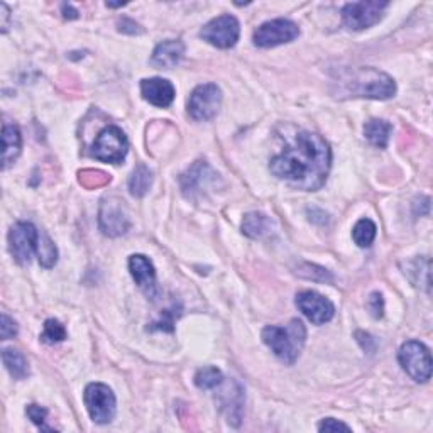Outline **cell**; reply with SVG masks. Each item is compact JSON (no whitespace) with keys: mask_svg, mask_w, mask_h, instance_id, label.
I'll list each match as a JSON object with an SVG mask.
<instances>
[{"mask_svg":"<svg viewBox=\"0 0 433 433\" xmlns=\"http://www.w3.org/2000/svg\"><path fill=\"white\" fill-rule=\"evenodd\" d=\"M332 164L330 146L315 132H298L285 151L271 159V173L293 188L317 191L325 185Z\"/></svg>","mask_w":433,"mask_h":433,"instance_id":"1","label":"cell"},{"mask_svg":"<svg viewBox=\"0 0 433 433\" xmlns=\"http://www.w3.org/2000/svg\"><path fill=\"white\" fill-rule=\"evenodd\" d=\"M334 85L339 98L387 100L396 93L394 80L387 73L371 66L342 70L334 80Z\"/></svg>","mask_w":433,"mask_h":433,"instance_id":"2","label":"cell"},{"mask_svg":"<svg viewBox=\"0 0 433 433\" xmlns=\"http://www.w3.org/2000/svg\"><path fill=\"white\" fill-rule=\"evenodd\" d=\"M307 328L303 322L291 320L288 325L276 327L270 325L263 330V342L270 347L280 361L286 364H295L302 352Z\"/></svg>","mask_w":433,"mask_h":433,"instance_id":"3","label":"cell"},{"mask_svg":"<svg viewBox=\"0 0 433 433\" xmlns=\"http://www.w3.org/2000/svg\"><path fill=\"white\" fill-rule=\"evenodd\" d=\"M401 367L417 382H427L432 376V354L425 344L408 340L401 345L398 354Z\"/></svg>","mask_w":433,"mask_h":433,"instance_id":"4","label":"cell"},{"mask_svg":"<svg viewBox=\"0 0 433 433\" xmlns=\"http://www.w3.org/2000/svg\"><path fill=\"white\" fill-rule=\"evenodd\" d=\"M129 151V141L124 131L116 126H108L95 139L92 146V156L102 163L121 164Z\"/></svg>","mask_w":433,"mask_h":433,"instance_id":"5","label":"cell"},{"mask_svg":"<svg viewBox=\"0 0 433 433\" xmlns=\"http://www.w3.org/2000/svg\"><path fill=\"white\" fill-rule=\"evenodd\" d=\"M83 399L90 418H92L95 423L106 425V423H111L113 420L117 409V401L116 394L112 393V389L107 384H102V382H92V384H88L85 387Z\"/></svg>","mask_w":433,"mask_h":433,"instance_id":"6","label":"cell"},{"mask_svg":"<svg viewBox=\"0 0 433 433\" xmlns=\"http://www.w3.org/2000/svg\"><path fill=\"white\" fill-rule=\"evenodd\" d=\"M389 4L379 0H364V2L345 4L342 9V19L345 27L352 31H364L377 24Z\"/></svg>","mask_w":433,"mask_h":433,"instance_id":"7","label":"cell"},{"mask_svg":"<svg viewBox=\"0 0 433 433\" xmlns=\"http://www.w3.org/2000/svg\"><path fill=\"white\" fill-rule=\"evenodd\" d=\"M240 26L239 21L230 14H223L220 17H215L210 22H207L200 31V38L207 41L212 46L220 49L234 48L239 41Z\"/></svg>","mask_w":433,"mask_h":433,"instance_id":"8","label":"cell"},{"mask_svg":"<svg viewBox=\"0 0 433 433\" xmlns=\"http://www.w3.org/2000/svg\"><path fill=\"white\" fill-rule=\"evenodd\" d=\"M100 230L108 237H118L127 234L131 229V218L127 213L124 200L117 197H106L100 203L98 210Z\"/></svg>","mask_w":433,"mask_h":433,"instance_id":"9","label":"cell"},{"mask_svg":"<svg viewBox=\"0 0 433 433\" xmlns=\"http://www.w3.org/2000/svg\"><path fill=\"white\" fill-rule=\"evenodd\" d=\"M222 106V90L215 83L198 85L188 98V113L195 121H210Z\"/></svg>","mask_w":433,"mask_h":433,"instance_id":"10","label":"cell"},{"mask_svg":"<svg viewBox=\"0 0 433 433\" xmlns=\"http://www.w3.org/2000/svg\"><path fill=\"white\" fill-rule=\"evenodd\" d=\"M300 36V27L293 21L275 19L264 22L254 31V44L259 48H275L295 41Z\"/></svg>","mask_w":433,"mask_h":433,"instance_id":"11","label":"cell"},{"mask_svg":"<svg viewBox=\"0 0 433 433\" xmlns=\"http://www.w3.org/2000/svg\"><path fill=\"white\" fill-rule=\"evenodd\" d=\"M39 232L31 222H17L9 232V244L14 259L19 264H29L34 253H38Z\"/></svg>","mask_w":433,"mask_h":433,"instance_id":"12","label":"cell"},{"mask_svg":"<svg viewBox=\"0 0 433 433\" xmlns=\"http://www.w3.org/2000/svg\"><path fill=\"white\" fill-rule=\"evenodd\" d=\"M296 307L315 325H323L335 315V307L330 300L317 291H302L296 295Z\"/></svg>","mask_w":433,"mask_h":433,"instance_id":"13","label":"cell"},{"mask_svg":"<svg viewBox=\"0 0 433 433\" xmlns=\"http://www.w3.org/2000/svg\"><path fill=\"white\" fill-rule=\"evenodd\" d=\"M129 271L138 286L144 291L148 298H154L158 293L156 286V271H154L153 263L149 258L143 256V254H134L129 258Z\"/></svg>","mask_w":433,"mask_h":433,"instance_id":"14","label":"cell"},{"mask_svg":"<svg viewBox=\"0 0 433 433\" xmlns=\"http://www.w3.org/2000/svg\"><path fill=\"white\" fill-rule=\"evenodd\" d=\"M141 93L154 107H170L175 100V86L170 80L146 78L141 81Z\"/></svg>","mask_w":433,"mask_h":433,"instance_id":"15","label":"cell"},{"mask_svg":"<svg viewBox=\"0 0 433 433\" xmlns=\"http://www.w3.org/2000/svg\"><path fill=\"white\" fill-rule=\"evenodd\" d=\"M185 54V44L180 39H168L159 43L153 53V65L159 68H173L181 61Z\"/></svg>","mask_w":433,"mask_h":433,"instance_id":"16","label":"cell"},{"mask_svg":"<svg viewBox=\"0 0 433 433\" xmlns=\"http://www.w3.org/2000/svg\"><path fill=\"white\" fill-rule=\"evenodd\" d=\"M22 138L19 127L6 124L2 129V168L7 170L21 154Z\"/></svg>","mask_w":433,"mask_h":433,"instance_id":"17","label":"cell"},{"mask_svg":"<svg viewBox=\"0 0 433 433\" xmlns=\"http://www.w3.org/2000/svg\"><path fill=\"white\" fill-rule=\"evenodd\" d=\"M272 230V222L266 215L258 212H250L243 220V232L250 239H263L270 235Z\"/></svg>","mask_w":433,"mask_h":433,"instance_id":"18","label":"cell"},{"mask_svg":"<svg viewBox=\"0 0 433 433\" xmlns=\"http://www.w3.org/2000/svg\"><path fill=\"white\" fill-rule=\"evenodd\" d=\"M4 366L9 371L14 379H26L29 376V364H27L26 355L16 349H4L2 350Z\"/></svg>","mask_w":433,"mask_h":433,"instance_id":"19","label":"cell"},{"mask_svg":"<svg viewBox=\"0 0 433 433\" xmlns=\"http://www.w3.org/2000/svg\"><path fill=\"white\" fill-rule=\"evenodd\" d=\"M391 131H393V126L386 121H379V118H372V121H369L366 127H364L366 139L379 149H384L387 143H389Z\"/></svg>","mask_w":433,"mask_h":433,"instance_id":"20","label":"cell"},{"mask_svg":"<svg viewBox=\"0 0 433 433\" xmlns=\"http://www.w3.org/2000/svg\"><path fill=\"white\" fill-rule=\"evenodd\" d=\"M153 185V173L148 166L139 164L129 178V191L132 197H144Z\"/></svg>","mask_w":433,"mask_h":433,"instance_id":"21","label":"cell"},{"mask_svg":"<svg viewBox=\"0 0 433 433\" xmlns=\"http://www.w3.org/2000/svg\"><path fill=\"white\" fill-rule=\"evenodd\" d=\"M205 171H208V166L205 161H197L188 171L181 176V188L186 195H193L197 191L198 185H202L205 181Z\"/></svg>","mask_w":433,"mask_h":433,"instance_id":"22","label":"cell"},{"mask_svg":"<svg viewBox=\"0 0 433 433\" xmlns=\"http://www.w3.org/2000/svg\"><path fill=\"white\" fill-rule=\"evenodd\" d=\"M376 232L377 227L376 223L369 218H361L357 223L354 225L352 229V237L354 243L359 245V248H369L376 239Z\"/></svg>","mask_w":433,"mask_h":433,"instance_id":"23","label":"cell"},{"mask_svg":"<svg viewBox=\"0 0 433 433\" xmlns=\"http://www.w3.org/2000/svg\"><path fill=\"white\" fill-rule=\"evenodd\" d=\"M222 382H223L222 371L213 366L198 369L197 375H195V384H197L200 389H213V387L220 386Z\"/></svg>","mask_w":433,"mask_h":433,"instance_id":"24","label":"cell"},{"mask_svg":"<svg viewBox=\"0 0 433 433\" xmlns=\"http://www.w3.org/2000/svg\"><path fill=\"white\" fill-rule=\"evenodd\" d=\"M38 256H39V264L43 268H53L58 261V249L53 244V240L49 239L46 234L39 235V244H38Z\"/></svg>","mask_w":433,"mask_h":433,"instance_id":"25","label":"cell"},{"mask_svg":"<svg viewBox=\"0 0 433 433\" xmlns=\"http://www.w3.org/2000/svg\"><path fill=\"white\" fill-rule=\"evenodd\" d=\"M41 339L46 342V344H58V342H63L66 339V328L58 320H54V318H49V320L44 323V330Z\"/></svg>","mask_w":433,"mask_h":433,"instance_id":"26","label":"cell"},{"mask_svg":"<svg viewBox=\"0 0 433 433\" xmlns=\"http://www.w3.org/2000/svg\"><path fill=\"white\" fill-rule=\"evenodd\" d=\"M111 181V176L107 173L97 171V170H85L80 173V183L86 186V188H97V186H103Z\"/></svg>","mask_w":433,"mask_h":433,"instance_id":"27","label":"cell"},{"mask_svg":"<svg viewBox=\"0 0 433 433\" xmlns=\"http://www.w3.org/2000/svg\"><path fill=\"white\" fill-rule=\"evenodd\" d=\"M27 417L31 418V422L34 423V425H38L41 430L44 432H51V427H46V418H48V409L39 407V404H29V407L26 408Z\"/></svg>","mask_w":433,"mask_h":433,"instance_id":"28","label":"cell"},{"mask_svg":"<svg viewBox=\"0 0 433 433\" xmlns=\"http://www.w3.org/2000/svg\"><path fill=\"white\" fill-rule=\"evenodd\" d=\"M180 317V313H176L175 310H164L161 320L153 323L151 330H166V332H173V325H175V320Z\"/></svg>","mask_w":433,"mask_h":433,"instance_id":"29","label":"cell"},{"mask_svg":"<svg viewBox=\"0 0 433 433\" xmlns=\"http://www.w3.org/2000/svg\"><path fill=\"white\" fill-rule=\"evenodd\" d=\"M17 335V323L12 320L11 317L2 313V318H0V337L2 340H9L12 337Z\"/></svg>","mask_w":433,"mask_h":433,"instance_id":"30","label":"cell"},{"mask_svg":"<svg viewBox=\"0 0 433 433\" xmlns=\"http://www.w3.org/2000/svg\"><path fill=\"white\" fill-rule=\"evenodd\" d=\"M367 308H369V312H371L372 317L381 318L382 313H384V300H382V295L372 293L371 296H369Z\"/></svg>","mask_w":433,"mask_h":433,"instance_id":"31","label":"cell"},{"mask_svg":"<svg viewBox=\"0 0 433 433\" xmlns=\"http://www.w3.org/2000/svg\"><path fill=\"white\" fill-rule=\"evenodd\" d=\"M318 430L320 432H350L352 428H350L349 425H345V423L335 420V418H325V420H322L320 425H318Z\"/></svg>","mask_w":433,"mask_h":433,"instance_id":"32","label":"cell"},{"mask_svg":"<svg viewBox=\"0 0 433 433\" xmlns=\"http://www.w3.org/2000/svg\"><path fill=\"white\" fill-rule=\"evenodd\" d=\"M139 27H141L139 24H136L132 19H127V17H124L122 21H118V31H121V33L139 34V33H143V29H139Z\"/></svg>","mask_w":433,"mask_h":433,"instance_id":"33","label":"cell"},{"mask_svg":"<svg viewBox=\"0 0 433 433\" xmlns=\"http://www.w3.org/2000/svg\"><path fill=\"white\" fill-rule=\"evenodd\" d=\"M355 337H357V342L362 345V349L366 350V352H372V350L376 349V342L369 334H364V332H357Z\"/></svg>","mask_w":433,"mask_h":433,"instance_id":"34","label":"cell"},{"mask_svg":"<svg viewBox=\"0 0 433 433\" xmlns=\"http://www.w3.org/2000/svg\"><path fill=\"white\" fill-rule=\"evenodd\" d=\"M0 17H2V22H0V27H2V33H7L9 29V19H11V11L6 4H0Z\"/></svg>","mask_w":433,"mask_h":433,"instance_id":"35","label":"cell"},{"mask_svg":"<svg viewBox=\"0 0 433 433\" xmlns=\"http://www.w3.org/2000/svg\"><path fill=\"white\" fill-rule=\"evenodd\" d=\"M63 16L66 17V19H76L78 17V11L76 9H73L71 4H63Z\"/></svg>","mask_w":433,"mask_h":433,"instance_id":"36","label":"cell"}]
</instances>
